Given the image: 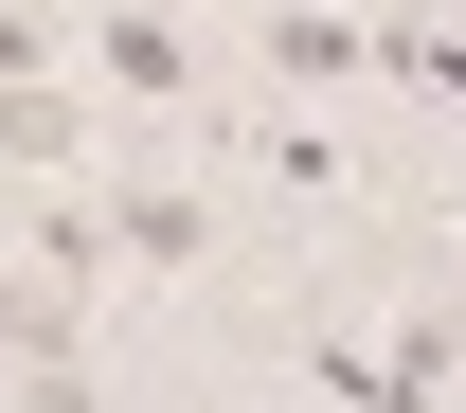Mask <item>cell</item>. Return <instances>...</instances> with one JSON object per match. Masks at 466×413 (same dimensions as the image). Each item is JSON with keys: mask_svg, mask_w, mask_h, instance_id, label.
<instances>
[{"mask_svg": "<svg viewBox=\"0 0 466 413\" xmlns=\"http://www.w3.org/2000/svg\"><path fill=\"white\" fill-rule=\"evenodd\" d=\"M449 359H466V324H449V305H412L395 342H377V413H431V396H449Z\"/></svg>", "mask_w": 466, "mask_h": 413, "instance_id": "3957f363", "label": "cell"}, {"mask_svg": "<svg viewBox=\"0 0 466 413\" xmlns=\"http://www.w3.org/2000/svg\"><path fill=\"white\" fill-rule=\"evenodd\" d=\"M90 234H108V252H144V270H198V252H216V198H179V180H126Z\"/></svg>", "mask_w": 466, "mask_h": 413, "instance_id": "6da1fadb", "label": "cell"}, {"mask_svg": "<svg viewBox=\"0 0 466 413\" xmlns=\"http://www.w3.org/2000/svg\"><path fill=\"white\" fill-rule=\"evenodd\" d=\"M269 72L288 90H359L377 72V18H269Z\"/></svg>", "mask_w": 466, "mask_h": 413, "instance_id": "7a4b0ae2", "label": "cell"}, {"mask_svg": "<svg viewBox=\"0 0 466 413\" xmlns=\"http://www.w3.org/2000/svg\"><path fill=\"white\" fill-rule=\"evenodd\" d=\"M0 144H18V162H72V144H90V108L36 72V90H0Z\"/></svg>", "mask_w": 466, "mask_h": 413, "instance_id": "8992f818", "label": "cell"}, {"mask_svg": "<svg viewBox=\"0 0 466 413\" xmlns=\"http://www.w3.org/2000/svg\"><path fill=\"white\" fill-rule=\"evenodd\" d=\"M55 359H72V288L18 270V288H0V377H55Z\"/></svg>", "mask_w": 466, "mask_h": 413, "instance_id": "5b68a950", "label": "cell"}, {"mask_svg": "<svg viewBox=\"0 0 466 413\" xmlns=\"http://www.w3.org/2000/svg\"><path fill=\"white\" fill-rule=\"evenodd\" d=\"M305 377H323L341 413H377V342H341V324H305Z\"/></svg>", "mask_w": 466, "mask_h": 413, "instance_id": "52a82bcc", "label": "cell"}, {"mask_svg": "<svg viewBox=\"0 0 466 413\" xmlns=\"http://www.w3.org/2000/svg\"><path fill=\"white\" fill-rule=\"evenodd\" d=\"M90 72H108V90H144V108H162V90H198V55H179L162 18H90Z\"/></svg>", "mask_w": 466, "mask_h": 413, "instance_id": "277c9868", "label": "cell"}]
</instances>
